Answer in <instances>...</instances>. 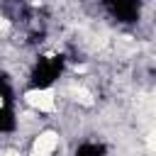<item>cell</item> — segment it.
Here are the masks:
<instances>
[{
    "label": "cell",
    "instance_id": "obj_1",
    "mask_svg": "<svg viewBox=\"0 0 156 156\" xmlns=\"http://www.w3.org/2000/svg\"><path fill=\"white\" fill-rule=\"evenodd\" d=\"M24 102L37 115H51V112H56V90H51L49 85L32 88L24 93Z\"/></svg>",
    "mask_w": 156,
    "mask_h": 156
},
{
    "label": "cell",
    "instance_id": "obj_2",
    "mask_svg": "<svg viewBox=\"0 0 156 156\" xmlns=\"http://www.w3.org/2000/svg\"><path fill=\"white\" fill-rule=\"evenodd\" d=\"M58 146H61L58 132L44 129V132H39V134L32 139V151H29V156H54V154L58 151Z\"/></svg>",
    "mask_w": 156,
    "mask_h": 156
},
{
    "label": "cell",
    "instance_id": "obj_3",
    "mask_svg": "<svg viewBox=\"0 0 156 156\" xmlns=\"http://www.w3.org/2000/svg\"><path fill=\"white\" fill-rule=\"evenodd\" d=\"M0 156H22L20 151H12V149H7V151H0Z\"/></svg>",
    "mask_w": 156,
    "mask_h": 156
},
{
    "label": "cell",
    "instance_id": "obj_4",
    "mask_svg": "<svg viewBox=\"0 0 156 156\" xmlns=\"http://www.w3.org/2000/svg\"><path fill=\"white\" fill-rule=\"evenodd\" d=\"M7 27H10V22H7V20L0 15V29H7Z\"/></svg>",
    "mask_w": 156,
    "mask_h": 156
}]
</instances>
